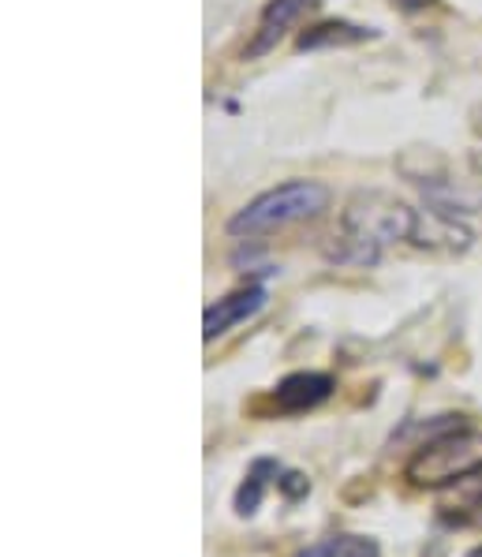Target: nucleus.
Wrapping results in <instances>:
<instances>
[{"label":"nucleus","mask_w":482,"mask_h":557,"mask_svg":"<svg viewBox=\"0 0 482 557\" xmlns=\"http://www.w3.org/2000/svg\"><path fill=\"white\" fill-rule=\"evenodd\" d=\"M330 202H333V191L322 180H288V184L270 187V191H262L258 199L247 202L244 210L232 213L225 228H228V236L255 239V236L296 225V221H311L322 210H330Z\"/></svg>","instance_id":"f257e3e1"},{"label":"nucleus","mask_w":482,"mask_h":557,"mask_svg":"<svg viewBox=\"0 0 482 557\" xmlns=\"http://www.w3.org/2000/svg\"><path fill=\"white\" fill-rule=\"evenodd\" d=\"M482 471V431L456 426L437 438H427L416 449V457L404 465V475L416 486H445L460 483Z\"/></svg>","instance_id":"f03ea898"},{"label":"nucleus","mask_w":482,"mask_h":557,"mask_svg":"<svg viewBox=\"0 0 482 557\" xmlns=\"http://www.w3.org/2000/svg\"><path fill=\"white\" fill-rule=\"evenodd\" d=\"M411 225H416V210L385 191H359L341 213L344 233L367 239L378 251L390 244H400V239H411Z\"/></svg>","instance_id":"7ed1b4c3"},{"label":"nucleus","mask_w":482,"mask_h":557,"mask_svg":"<svg viewBox=\"0 0 482 557\" xmlns=\"http://www.w3.org/2000/svg\"><path fill=\"white\" fill-rule=\"evenodd\" d=\"M408 244L423 247V251H442V255H464L471 247V228L460 225L453 213L442 210H416V225H411Z\"/></svg>","instance_id":"20e7f679"},{"label":"nucleus","mask_w":482,"mask_h":557,"mask_svg":"<svg viewBox=\"0 0 482 557\" xmlns=\"http://www.w3.org/2000/svg\"><path fill=\"white\" fill-rule=\"evenodd\" d=\"M314 8H318V0H270V4L262 8V20H258L251 46L244 49V60H258L270 53V49H277L284 30H292L307 12H314Z\"/></svg>","instance_id":"39448f33"},{"label":"nucleus","mask_w":482,"mask_h":557,"mask_svg":"<svg viewBox=\"0 0 482 557\" xmlns=\"http://www.w3.org/2000/svg\"><path fill=\"white\" fill-rule=\"evenodd\" d=\"M262 307H265V288L262 285L239 288V293L218 299V304H210V307H206V314H202V337L206 341L225 337L232 325L255 319V314L262 311Z\"/></svg>","instance_id":"423d86ee"},{"label":"nucleus","mask_w":482,"mask_h":557,"mask_svg":"<svg viewBox=\"0 0 482 557\" xmlns=\"http://www.w3.org/2000/svg\"><path fill=\"white\" fill-rule=\"evenodd\" d=\"M333 397V379L330 374H318V371H296L288 374L277 393H273V405L284 416H299V411H311L318 405H325V400Z\"/></svg>","instance_id":"0eeeda50"},{"label":"nucleus","mask_w":482,"mask_h":557,"mask_svg":"<svg viewBox=\"0 0 482 557\" xmlns=\"http://www.w3.org/2000/svg\"><path fill=\"white\" fill-rule=\"evenodd\" d=\"M378 30L374 27H359V23L348 20H330V23H314L296 38L299 53H314V49H348V46H363V41H374Z\"/></svg>","instance_id":"6e6552de"},{"label":"nucleus","mask_w":482,"mask_h":557,"mask_svg":"<svg viewBox=\"0 0 482 557\" xmlns=\"http://www.w3.org/2000/svg\"><path fill=\"white\" fill-rule=\"evenodd\" d=\"M277 475H281L277 460H270V457L255 460L251 471H247V479H244V486L236 491V512H239V517H255L258 505H262L265 486H270V479H277Z\"/></svg>","instance_id":"1a4fd4ad"},{"label":"nucleus","mask_w":482,"mask_h":557,"mask_svg":"<svg viewBox=\"0 0 482 557\" xmlns=\"http://www.w3.org/2000/svg\"><path fill=\"white\" fill-rule=\"evenodd\" d=\"M325 557H382L374 539L367 535H333L322 543Z\"/></svg>","instance_id":"9d476101"},{"label":"nucleus","mask_w":482,"mask_h":557,"mask_svg":"<svg viewBox=\"0 0 482 557\" xmlns=\"http://www.w3.org/2000/svg\"><path fill=\"white\" fill-rule=\"evenodd\" d=\"M277 486L284 491V498H304V494H311V479H307L304 471H281Z\"/></svg>","instance_id":"9b49d317"},{"label":"nucleus","mask_w":482,"mask_h":557,"mask_svg":"<svg viewBox=\"0 0 482 557\" xmlns=\"http://www.w3.org/2000/svg\"><path fill=\"white\" fill-rule=\"evenodd\" d=\"M397 8H404V12H423V8H434L437 0H393Z\"/></svg>","instance_id":"f8f14e48"},{"label":"nucleus","mask_w":482,"mask_h":557,"mask_svg":"<svg viewBox=\"0 0 482 557\" xmlns=\"http://www.w3.org/2000/svg\"><path fill=\"white\" fill-rule=\"evenodd\" d=\"M468 557H482V546H475V550H471Z\"/></svg>","instance_id":"ddd939ff"},{"label":"nucleus","mask_w":482,"mask_h":557,"mask_svg":"<svg viewBox=\"0 0 482 557\" xmlns=\"http://www.w3.org/2000/svg\"><path fill=\"white\" fill-rule=\"evenodd\" d=\"M479 165H482V161H479Z\"/></svg>","instance_id":"4468645a"}]
</instances>
